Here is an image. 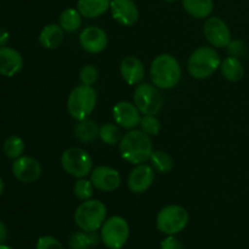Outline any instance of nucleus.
Instances as JSON below:
<instances>
[{"mask_svg": "<svg viewBox=\"0 0 249 249\" xmlns=\"http://www.w3.org/2000/svg\"><path fill=\"white\" fill-rule=\"evenodd\" d=\"M119 152L122 158L130 164L138 165L147 162L153 152L150 135L142 130L133 129L122 138L119 142Z\"/></svg>", "mask_w": 249, "mask_h": 249, "instance_id": "f257e3e1", "label": "nucleus"}, {"mask_svg": "<svg viewBox=\"0 0 249 249\" xmlns=\"http://www.w3.org/2000/svg\"><path fill=\"white\" fill-rule=\"evenodd\" d=\"M150 77L158 89H173L181 79V66L170 53H160L151 63Z\"/></svg>", "mask_w": 249, "mask_h": 249, "instance_id": "f03ea898", "label": "nucleus"}, {"mask_svg": "<svg viewBox=\"0 0 249 249\" xmlns=\"http://www.w3.org/2000/svg\"><path fill=\"white\" fill-rule=\"evenodd\" d=\"M221 58L213 46L196 49L187 61V71L196 79H207L220 68Z\"/></svg>", "mask_w": 249, "mask_h": 249, "instance_id": "7ed1b4c3", "label": "nucleus"}, {"mask_svg": "<svg viewBox=\"0 0 249 249\" xmlns=\"http://www.w3.org/2000/svg\"><path fill=\"white\" fill-rule=\"evenodd\" d=\"M107 219V207L99 199L83 201L74 212V223L83 231H97Z\"/></svg>", "mask_w": 249, "mask_h": 249, "instance_id": "20e7f679", "label": "nucleus"}, {"mask_svg": "<svg viewBox=\"0 0 249 249\" xmlns=\"http://www.w3.org/2000/svg\"><path fill=\"white\" fill-rule=\"evenodd\" d=\"M96 102V90L91 85H78L71 91L68 96L67 111L73 119L83 121L94 112Z\"/></svg>", "mask_w": 249, "mask_h": 249, "instance_id": "39448f33", "label": "nucleus"}, {"mask_svg": "<svg viewBox=\"0 0 249 249\" xmlns=\"http://www.w3.org/2000/svg\"><path fill=\"white\" fill-rule=\"evenodd\" d=\"M189 220V213L184 207L169 204L158 212L156 226L160 232L167 236H175L185 230Z\"/></svg>", "mask_w": 249, "mask_h": 249, "instance_id": "423d86ee", "label": "nucleus"}, {"mask_svg": "<svg viewBox=\"0 0 249 249\" xmlns=\"http://www.w3.org/2000/svg\"><path fill=\"white\" fill-rule=\"evenodd\" d=\"M130 235L128 221L119 215L106 219L100 229L101 242L109 249L123 248L126 245Z\"/></svg>", "mask_w": 249, "mask_h": 249, "instance_id": "0eeeda50", "label": "nucleus"}, {"mask_svg": "<svg viewBox=\"0 0 249 249\" xmlns=\"http://www.w3.org/2000/svg\"><path fill=\"white\" fill-rule=\"evenodd\" d=\"M61 165L67 174L80 179L94 169V162L89 153L80 147L67 148L61 156Z\"/></svg>", "mask_w": 249, "mask_h": 249, "instance_id": "6e6552de", "label": "nucleus"}, {"mask_svg": "<svg viewBox=\"0 0 249 249\" xmlns=\"http://www.w3.org/2000/svg\"><path fill=\"white\" fill-rule=\"evenodd\" d=\"M134 104L141 114L156 116L162 111L163 96L160 89L150 83H140L134 91Z\"/></svg>", "mask_w": 249, "mask_h": 249, "instance_id": "1a4fd4ad", "label": "nucleus"}, {"mask_svg": "<svg viewBox=\"0 0 249 249\" xmlns=\"http://www.w3.org/2000/svg\"><path fill=\"white\" fill-rule=\"evenodd\" d=\"M203 33L207 41L213 48H228V45L232 40L230 28L220 17L209 16L207 21L204 22Z\"/></svg>", "mask_w": 249, "mask_h": 249, "instance_id": "9d476101", "label": "nucleus"}, {"mask_svg": "<svg viewBox=\"0 0 249 249\" xmlns=\"http://www.w3.org/2000/svg\"><path fill=\"white\" fill-rule=\"evenodd\" d=\"M90 180L95 189L104 192L116 191L122 184V177L118 170L107 165H99L90 173Z\"/></svg>", "mask_w": 249, "mask_h": 249, "instance_id": "9b49d317", "label": "nucleus"}, {"mask_svg": "<svg viewBox=\"0 0 249 249\" xmlns=\"http://www.w3.org/2000/svg\"><path fill=\"white\" fill-rule=\"evenodd\" d=\"M12 174L23 184H32L41 177V165L36 158L21 156L12 163Z\"/></svg>", "mask_w": 249, "mask_h": 249, "instance_id": "f8f14e48", "label": "nucleus"}, {"mask_svg": "<svg viewBox=\"0 0 249 249\" xmlns=\"http://www.w3.org/2000/svg\"><path fill=\"white\" fill-rule=\"evenodd\" d=\"M156 170L151 164L141 163L135 165L128 177V187L133 194H143L152 186Z\"/></svg>", "mask_w": 249, "mask_h": 249, "instance_id": "ddd939ff", "label": "nucleus"}, {"mask_svg": "<svg viewBox=\"0 0 249 249\" xmlns=\"http://www.w3.org/2000/svg\"><path fill=\"white\" fill-rule=\"evenodd\" d=\"M79 44L89 53H100L107 48L108 36L102 28L96 26L87 27L79 34Z\"/></svg>", "mask_w": 249, "mask_h": 249, "instance_id": "4468645a", "label": "nucleus"}, {"mask_svg": "<svg viewBox=\"0 0 249 249\" xmlns=\"http://www.w3.org/2000/svg\"><path fill=\"white\" fill-rule=\"evenodd\" d=\"M112 114L116 124H118L121 128L133 130L140 125L141 112L139 111L135 104L129 101H119L118 104L114 105Z\"/></svg>", "mask_w": 249, "mask_h": 249, "instance_id": "2eb2a0df", "label": "nucleus"}, {"mask_svg": "<svg viewBox=\"0 0 249 249\" xmlns=\"http://www.w3.org/2000/svg\"><path fill=\"white\" fill-rule=\"evenodd\" d=\"M109 10L114 21L125 27L134 26L140 15L134 0H111Z\"/></svg>", "mask_w": 249, "mask_h": 249, "instance_id": "dca6fc26", "label": "nucleus"}, {"mask_svg": "<svg viewBox=\"0 0 249 249\" xmlns=\"http://www.w3.org/2000/svg\"><path fill=\"white\" fill-rule=\"evenodd\" d=\"M23 68L21 53L9 46H0V74L14 77Z\"/></svg>", "mask_w": 249, "mask_h": 249, "instance_id": "f3484780", "label": "nucleus"}, {"mask_svg": "<svg viewBox=\"0 0 249 249\" xmlns=\"http://www.w3.org/2000/svg\"><path fill=\"white\" fill-rule=\"evenodd\" d=\"M121 75L129 85H138L145 78V66L140 58L128 56L121 62Z\"/></svg>", "mask_w": 249, "mask_h": 249, "instance_id": "a211bd4d", "label": "nucleus"}, {"mask_svg": "<svg viewBox=\"0 0 249 249\" xmlns=\"http://www.w3.org/2000/svg\"><path fill=\"white\" fill-rule=\"evenodd\" d=\"M65 36V31L57 23H49L41 29L39 34V43L44 49L55 50L61 45Z\"/></svg>", "mask_w": 249, "mask_h": 249, "instance_id": "6ab92c4d", "label": "nucleus"}, {"mask_svg": "<svg viewBox=\"0 0 249 249\" xmlns=\"http://www.w3.org/2000/svg\"><path fill=\"white\" fill-rule=\"evenodd\" d=\"M111 6V0H78L77 9L83 17L96 18L106 14Z\"/></svg>", "mask_w": 249, "mask_h": 249, "instance_id": "aec40b11", "label": "nucleus"}, {"mask_svg": "<svg viewBox=\"0 0 249 249\" xmlns=\"http://www.w3.org/2000/svg\"><path fill=\"white\" fill-rule=\"evenodd\" d=\"M101 241L97 231H77L70 238V249H91L96 247Z\"/></svg>", "mask_w": 249, "mask_h": 249, "instance_id": "412c9836", "label": "nucleus"}, {"mask_svg": "<svg viewBox=\"0 0 249 249\" xmlns=\"http://www.w3.org/2000/svg\"><path fill=\"white\" fill-rule=\"evenodd\" d=\"M185 11L195 18H208L214 9L213 0H181Z\"/></svg>", "mask_w": 249, "mask_h": 249, "instance_id": "4be33fe9", "label": "nucleus"}, {"mask_svg": "<svg viewBox=\"0 0 249 249\" xmlns=\"http://www.w3.org/2000/svg\"><path fill=\"white\" fill-rule=\"evenodd\" d=\"M220 70L224 78L232 83L238 82L245 75V67H243L241 60L237 57H232V56H229L221 61Z\"/></svg>", "mask_w": 249, "mask_h": 249, "instance_id": "5701e85b", "label": "nucleus"}, {"mask_svg": "<svg viewBox=\"0 0 249 249\" xmlns=\"http://www.w3.org/2000/svg\"><path fill=\"white\" fill-rule=\"evenodd\" d=\"M100 128L97 123L91 119H83L78 121V124L74 128L75 138L82 142H92L99 136Z\"/></svg>", "mask_w": 249, "mask_h": 249, "instance_id": "b1692460", "label": "nucleus"}, {"mask_svg": "<svg viewBox=\"0 0 249 249\" xmlns=\"http://www.w3.org/2000/svg\"><path fill=\"white\" fill-rule=\"evenodd\" d=\"M82 14L74 7H67L63 10L58 18V24L62 27V29L67 33H73L79 29L82 26Z\"/></svg>", "mask_w": 249, "mask_h": 249, "instance_id": "393cba45", "label": "nucleus"}, {"mask_svg": "<svg viewBox=\"0 0 249 249\" xmlns=\"http://www.w3.org/2000/svg\"><path fill=\"white\" fill-rule=\"evenodd\" d=\"M150 162L153 169L162 174L172 172L174 168V160L164 151H153L150 157Z\"/></svg>", "mask_w": 249, "mask_h": 249, "instance_id": "a878e982", "label": "nucleus"}, {"mask_svg": "<svg viewBox=\"0 0 249 249\" xmlns=\"http://www.w3.org/2000/svg\"><path fill=\"white\" fill-rule=\"evenodd\" d=\"M99 138L101 139V141L104 143L108 146H114L119 142H121L122 138V131L121 128H119L118 124L113 123H106L102 126H100V133Z\"/></svg>", "mask_w": 249, "mask_h": 249, "instance_id": "bb28decb", "label": "nucleus"}, {"mask_svg": "<svg viewBox=\"0 0 249 249\" xmlns=\"http://www.w3.org/2000/svg\"><path fill=\"white\" fill-rule=\"evenodd\" d=\"M24 148H26L24 141L19 136H9L4 142L5 155L9 158H12V160H17L18 157H21L24 152Z\"/></svg>", "mask_w": 249, "mask_h": 249, "instance_id": "cd10ccee", "label": "nucleus"}, {"mask_svg": "<svg viewBox=\"0 0 249 249\" xmlns=\"http://www.w3.org/2000/svg\"><path fill=\"white\" fill-rule=\"evenodd\" d=\"M95 186L92 185L91 180H88L85 178H80L73 186V192L74 196L80 201H88L94 195Z\"/></svg>", "mask_w": 249, "mask_h": 249, "instance_id": "c85d7f7f", "label": "nucleus"}, {"mask_svg": "<svg viewBox=\"0 0 249 249\" xmlns=\"http://www.w3.org/2000/svg\"><path fill=\"white\" fill-rule=\"evenodd\" d=\"M140 126L141 130L150 136L158 135L160 133V129H162V124H160V119L156 116H151V114H143L141 117Z\"/></svg>", "mask_w": 249, "mask_h": 249, "instance_id": "c756f323", "label": "nucleus"}, {"mask_svg": "<svg viewBox=\"0 0 249 249\" xmlns=\"http://www.w3.org/2000/svg\"><path fill=\"white\" fill-rule=\"evenodd\" d=\"M79 79L82 84L85 85H94L96 80L99 79V71L94 65H85L83 66L79 72Z\"/></svg>", "mask_w": 249, "mask_h": 249, "instance_id": "7c9ffc66", "label": "nucleus"}, {"mask_svg": "<svg viewBox=\"0 0 249 249\" xmlns=\"http://www.w3.org/2000/svg\"><path fill=\"white\" fill-rule=\"evenodd\" d=\"M36 249H65V247L53 236H43L36 242Z\"/></svg>", "mask_w": 249, "mask_h": 249, "instance_id": "2f4dec72", "label": "nucleus"}, {"mask_svg": "<svg viewBox=\"0 0 249 249\" xmlns=\"http://www.w3.org/2000/svg\"><path fill=\"white\" fill-rule=\"evenodd\" d=\"M229 55L232 57H242L246 53V45L242 40H231V43L228 45Z\"/></svg>", "mask_w": 249, "mask_h": 249, "instance_id": "473e14b6", "label": "nucleus"}, {"mask_svg": "<svg viewBox=\"0 0 249 249\" xmlns=\"http://www.w3.org/2000/svg\"><path fill=\"white\" fill-rule=\"evenodd\" d=\"M160 249H184V246L175 236H167L160 242Z\"/></svg>", "mask_w": 249, "mask_h": 249, "instance_id": "72a5a7b5", "label": "nucleus"}, {"mask_svg": "<svg viewBox=\"0 0 249 249\" xmlns=\"http://www.w3.org/2000/svg\"><path fill=\"white\" fill-rule=\"evenodd\" d=\"M9 32L5 28H2V27H0V46H6V44L9 43Z\"/></svg>", "mask_w": 249, "mask_h": 249, "instance_id": "f704fd0d", "label": "nucleus"}, {"mask_svg": "<svg viewBox=\"0 0 249 249\" xmlns=\"http://www.w3.org/2000/svg\"><path fill=\"white\" fill-rule=\"evenodd\" d=\"M7 237V230H6V226L4 225L1 220H0V245L4 243V241L6 240Z\"/></svg>", "mask_w": 249, "mask_h": 249, "instance_id": "c9c22d12", "label": "nucleus"}, {"mask_svg": "<svg viewBox=\"0 0 249 249\" xmlns=\"http://www.w3.org/2000/svg\"><path fill=\"white\" fill-rule=\"evenodd\" d=\"M2 192H4V181H2V179L0 178V196L2 195Z\"/></svg>", "mask_w": 249, "mask_h": 249, "instance_id": "e433bc0d", "label": "nucleus"}, {"mask_svg": "<svg viewBox=\"0 0 249 249\" xmlns=\"http://www.w3.org/2000/svg\"><path fill=\"white\" fill-rule=\"evenodd\" d=\"M0 249H14V248H11V247H9V246H5V245H0Z\"/></svg>", "mask_w": 249, "mask_h": 249, "instance_id": "4c0bfd02", "label": "nucleus"}, {"mask_svg": "<svg viewBox=\"0 0 249 249\" xmlns=\"http://www.w3.org/2000/svg\"><path fill=\"white\" fill-rule=\"evenodd\" d=\"M165 1H168V2H173V1H178V0H165Z\"/></svg>", "mask_w": 249, "mask_h": 249, "instance_id": "58836bf2", "label": "nucleus"}, {"mask_svg": "<svg viewBox=\"0 0 249 249\" xmlns=\"http://www.w3.org/2000/svg\"><path fill=\"white\" fill-rule=\"evenodd\" d=\"M118 249H123V248H118Z\"/></svg>", "mask_w": 249, "mask_h": 249, "instance_id": "ea45409f", "label": "nucleus"}]
</instances>
